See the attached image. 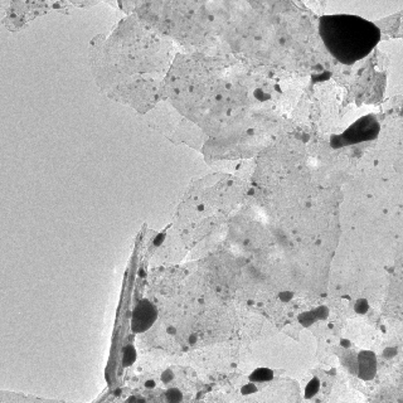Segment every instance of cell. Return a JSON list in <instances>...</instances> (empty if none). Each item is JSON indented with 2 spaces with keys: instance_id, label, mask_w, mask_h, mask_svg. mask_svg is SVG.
Masks as SVG:
<instances>
[{
  "instance_id": "cell-3",
  "label": "cell",
  "mask_w": 403,
  "mask_h": 403,
  "mask_svg": "<svg viewBox=\"0 0 403 403\" xmlns=\"http://www.w3.org/2000/svg\"><path fill=\"white\" fill-rule=\"evenodd\" d=\"M368 119L369 117H364V119L359 120L358 123H356L346 130V132L344 134V140L348 144L369 140V139L377 136L378 131H379V126H378L374 119L371 117V121H368Z\"/></svg>"
},
{
  "instance_id": "cell-4",
  "label": "cell",
  "mask_w": 403,
  "mask_h": 403,
  "mask_svg": "<svg viewBox=\"0 0 403 403\" xmlns=\"http://www.w3.org/2000/svg\"><path fill=\"white\" fill-rule=\"evenodd\" d=\"M375 356L371 352H362L359 354V373L363 379H372L375 374Z\"/></svg>"
},
{
  "instance_id": "cell-5",
  "label": "cell",
  "mask_w": 403,
  "mask_h": 403,
  "mask_svg": "<svg viewBox=\"0 0 403 403\" xmlns=\"http://www.w3.org/2000/svg\"><path fill=\"white\" fill-rule=\"evenodd\" d=\"M251 382H256V383H261V382H268L272 379V371L267 368H260L256 369L249 377Z\"/></svg>"
},
{
  "instance_id": "cell-1",
  "label": "cell",
  "mask_w": 403,
  "mask_h": 403,
  "mask_svg": "<svg viewBox=\"0 0 403 403\" xmlns=\"http://www.w3.org/2000/svg\"><path fill=\"white\" fill-rule=\"evenodd\" d=\"M319 33L329 53L348 66L365 58L381 41L374 23L350 14L321 16Z\"/></svg>"
},
{
  "instance_id": "cell-2",
  "label": "cell",
  "mask_w": 403,
  "mask_h": 403,
  "mask_svg": "<svg viewBox=\"0 0 403 403\" xmlns=\"http://www.w3.org/2000/svg\"><path fill=\"white\" fill-rule=\"evenodd\" d=\"M157 311L155 306L148 300H142L136 305L132 312L131 327L135 333H144L151 327L156 320Z\"/></svg>"
}]
</instances>
